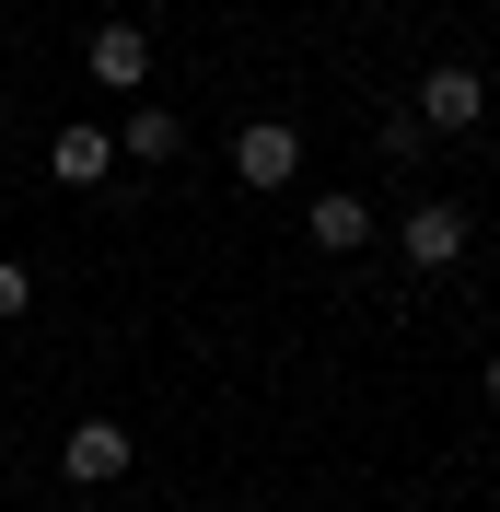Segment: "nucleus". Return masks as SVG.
Returning a JSON list of instances; mask_svg holds the SVG:
<instances>
[{
	"mask_svg": "<svg viewBox=\"0 0 500 512\" xmlns=\"http://www.w3.org/2000/svg\"><path fill=\"white\" fill-rule=\"evenodd\" d=\"M489 117V82H477L466 59H442L431 82H419V105H407V128H419V140H454V128H477Z\"/></svg>",
	"mask_w": 500,
	"mask_h": 512,
	"instance_id": "1",
	"label": "nucleus"
},
{
	"mask_svg": "<svg viewBox=\"0 0 500 512\" xmlns=\"http://www.w3.org/2000/svg\"><path fill=\"white\" fill-rule=\"evenodd\" d=\"M233 175H245V187H291V175H303V128H291V117L233 128Z\"/></svg>",
	"mask_w": 500,
	"mask_h": 512,
	"instance_id": "2",
	"label": "nucleus"
},
{
	"mask_svg": "<svg viewBox=\"0 0 500 512\" xmlns=\"http://www.w3.org/2000/svg\"><path fill=\"white\" fill-rule=\"evenodd\" d=\"M82 59H94L105 94H140V82H152V35H140V24H94V47H82Z\"/></svg>",
	"mask_w": 500,
	"mask_h": 512,
	"instance_id": "3",
	"label": "nucleus"
},
{
	"mask_svg": "<svg viewBox=\"0 0 500 512\" xmlns=\"http://www.w3.org/2000/svg\"><path fill=\"white\" fill-rule=\"evenodd\" d=\"M59 466H70L82 489H117V478H128V431H117V419H82V431L59 443Z\"/></svg>",
	"mask_w": 500,
	"mask_h": 512,
	"instance_id": "4",
	"label": "nucleus"
},
{
	"mask_svg": "<svg viewBox=\"0 0 500 512\" xmlns=\"http://www.w3.org/2000/svg\"><path fill=\"white\" fill-rule=\"evenodd\" d=\"M454 256H466V210H454V198L407 210V268H454Z\"/></svg>",
	"mask_w": 500,
	"mask_h": 512,
	"instance_id": "5",
	"label": "nucleus"
},
{
	"mask_svg": "<svg viewBox=\"0 0 500 512\" xmlns=\"http://www.w3.org/2000/svg\"><path fill=\"white\" fill-rule=\"evenodd\" d=\"M314 245H326V256L373 245V210H361V198H349V187H326V198H314Z\"/></svg>",
	"mask_w": 500,
	"mask_h": 512,
	"instance_id": "6",
	"label": "nucleus"
},
{
	"mask_svg": "<svg viewBox=\"0 0 500 512\" xmlns=\"http://www.w3.org/2000/svg\"><path fill=\"white\" fill-rule=\"evenodd\" d=\"M47 163H59V187H94L105 163H117V128H59V152H47Z\"/></svg>",
	"mask_w": 500,
	"mask_h": 512,
	"instance_id": "7",
	"label": "nucleus"
},
{
	"mask_svg": "<svg viewBox=\"0 0 500 512\" xmlns=\"http://www.w3.org/2000/svg\"><path fill=\"white\" fill-rule=\"evenodd\" d=\"M187 152V117H163V105H128V163H175Z\"/></svg>",
	"mask_w": 500,
	"mask_h": 512,
	"instance_id": "8",
	"label": "nucleus"
},
{
	"mask_svg": "<svg viewBox=\"0 0 500 512\" xmlns=\"http://www.w3.org/2000/svg\"><path fill=\"white\" fill-rule=\"evenodd\" d=\"M24 303H35V268H24V256H0V315H24Z\"/></svg>",
	"mask_w": 500,
	"mask_h": 512,
	"instance_id": "9",
	"label": "nucleus"
},
{
	"mask_svg": "<svg viewBox=\"0 0 500 512\" xmlns=\"http://www.w3.org/2000/svg\"><path fill=\"white\" fill-rule=\"evenodd\" d=\"M489 396H500V350H489Z\"/></svg>",
	"mask_w": 500,
	"mask_h": 512,
	"instance_id": "10",
	"label": "nucleus"
},
{
	"mask_svg": "<svg viewBox=\"0 0 500 512\" xmlns=\"http://www.w3.org/2000/svg\"><path fill=\"white\" fill-rule=\"evenodd\" d=\"M0 128H12V94H0Z\"/></svg>",
	"mask_w": 500,
	"mask_h": 512,
	"instance_id": "11",
	"label": "nucleus"
}]
</instances>
